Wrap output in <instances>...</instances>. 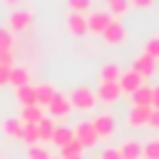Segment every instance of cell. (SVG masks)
I'll list each match as a JSON object with an SVG mask.
<instances>
[{
  "label": "cell",
  "mask_w": 159,
  "mask_h": 159,
  "mask_svg": "<svg viewBox=\"0 0 159 159\" xmlns=\"http://www.w3.org/2000/svg\"><path fill=\"white\" fill-rule=\"evenodd\" d=\"M27 159H50V152L45 147H40V144H32L27 149Z\"/></svg>",
  "instance_id": "cell-28"
},
{
  "label": "cell",
  "mask_w": 159,
  "mask_h": 159,
  "mask_svg": "<svg viewBox=\"0 0 159 159\" xmlns=\"http://www.w3.org/2000/svg\"><path fill=\"white\" fill-rule=\"evenodd\" d=\"M132 102L137 107H152V87L149 84H142L132 92Z\"/></svg>",
  "instance_id": "cell-13"
},
{
  "label": "cell",
  "mask_w": 159,
  "mask_h": 159,
  "mask_svg": "<svg viewBox=\"0 0 159 159\" xmlns=\"http://www.w3.org/2000/svg\"><path fill=\"white\" fill-rule=\"evenodd\" d=\"M67 5H70L72 12H84L89 7V0H67Z\"/></svg>",
  "instance_id": "cell-31"
},
{
  "label": "cell",
  "mask_w": 159,
  "mask_h": 159,
  "mask_svg": "<svg viewBox=\"0 0 159 159\" xmlns=\"http://www.w3.org/2000/svg\"><path fill=\"white\" fill-rule=\"evenodd\" d=\"M119 75H122L119 65L109 62V65H104V67L99 70V82H117V80H119Z\"/></svg>",
  "instance_id": "cell-20"
},
{
  "label": "cell",
  "mask_w": 159,
  "mask_h": 159,
  "mask_svg": "<svg viewBox=\"0 0 159 159\" xmlns=\"http://www.w3.org/2000/svg\"><path fill=\"white\" fill-rule=\"evenodd\" d=\"M50 159H62V157H52V154H50Z\"/></svg>",
  "instance_id": "cell-38"
},
{
  "label": "cell",
  "mask_w": 159,
  "mask_h": 159,
  "mask_svg": "<svg viewBox=\"0 0 159 159\" xmlns=\"http://www.w3.org/2000/svg\"><path fill=\"white\" fill-rule=\"evenodd\" d=\"M52 132H55V122L47 119V117H42V119L37 122V137H40V142H50Z\"/></svg>",
  "instance_id": "cell-22"
},
{
  "label": "cell",
  "mask_w": 159,
  "mask_h": 159,
  "mask_svg": "<svg viewBox=\"0 0 159 159\" xmlns=\"http://www.w3.org/2000/svg\"><path fill=\"white\" fill-rule=\"evenodd\" d=\"M149 127H154V129H159V109H152V114H149V122H147Z\"/></svg>",
  "instance_id": "cell-33"
},
{
  "label": "cell",
  "mask_w": 159,
  "mask_h": 159,
  "mask_svg": "<svg viewBox=\"0 0 159 159\" xmlns=\"http://www.w3.org/2000/svg\"><path fill=\"white\" fill-rule=\"evenodd\" d=\"M5 2H10V5H12V2H17V0H5Z\"/></svg>",
  "instance_id": "cell-39"
},
{
  "label": "cell",
  "mask_w": 159,
  "mask_h": 159,
  "mask_svg": "<svg viewBox=\"0 0 159 159\" xmlns=\"http://www.w3.org/2000/svg\"><path fill=\"white\" fill-rule=\"evenodd\" d=\"M22 142H25L27 147H32V144L40 142V137H37V124H25V122H22Z\"/></svg>",
  "instance_id": "cell-23"
},
{
  "label": "cell",
  "mask_w": 159,
  "mask_h": 159,
  "mask_svg": "<svg viewBox=\"0 0 159 159\" xmlns=\"http://www.w3.org/2000/svg\"><path fill=\"white\" fill-rule=\"evenodd\" d=\"M99 159H122V154H119V149L109 147V149H104V152H102V157H99Z\"/></svg>",
  "instance_id": "cell-32"
},
{
  "label": "cell",
  "mask_w": 159,
  "mask_h": 159,
  "mask_svg": "<svg viewBox=\"0 0 159 159\" xmlns=\"http://www.w3.org/2000/svg\"><path fill=\"white\" fill-rule=\"evenodd\" d=\"M117 82H119V89H122V92H127V94H132L137 87H142V84H144V80H142V77H139L134 70H127V72H122Z\"/></svg>",
  "instance_id": "cell-7"
},
{
  "label": "cell",
  "mask_w": 159,
  "mask_h": 159,
  "mask_svg": "<svg viewBox=\"0 0 159 159\" xmlns=\"http://www.w3.org/2000/svg\"><path fill=\"white\" fill-rule=\"evenodd\" d=\"M72 139H75V132H72L70 127H55V132H52V137H50V142L57 144V147H65V144L72 142Z\"/></svg>",
  "instance_id": "cell-19"
},
{
  "label": "cell",
  "mask_w": 159,
  "mask_h": 159,
  "mask_svg": "<svg viewBox=\"0 0 159 159\" xmlns=\"http://www.w3.org/2000/svg\"><path fill=\"white\" fill-rule=\"evenodd\" d=\"M94 102H97V97H94V92L89 89V87H75L72 89V94H70V104L75 107V109H82V112H87V109H92L94 107Z\"/></svg>",
  "instance_id": "cell-1"
},
{
  "label": "cell",
  "mask_w": 159,
  "mask_h": 159,
  "mask_svg": "<svg viewBox=\"0 0 159 159\" xmlns=\"http://www.w3.org/2000/svg\"><path fill=\"white\" fill-rule=\"evenodd\" d=\"M70 109H72V104H70V97H65V94H55V99L47 104V112L52 114V117H67L70 114Z\"/></svg>",
  "instance_id": "cell-8"
},
{
  "label": "cell",
  "mask_w": 159,
  "mask_h": 159,
  "mask_svg": "<svg viewBox=\"0 0 159 159\" xmlns=\"http://www.w3.org/2000/svg\"><path fill=\"white\" fill-rule=\"evenodd\" d=\"M119 94H122L119 82H99V87H97V92H94V97H97L99 102H104V104L117 102V99H119Z\"/></svg>",
  "instance_id": "cell-4"
},
{
  "label": "cell",
  "mask_w": 159,
  "mask_h": 159,
  "mask_svg": "<svg viewBox=\"0 0 159 159\" xmlns=\"http://www.w3.org/2000/svg\"><path fill=\"white\" fill-rule=\"evenodd\" d=\"M104 2L109 5V12L114 15H124L129 10V0H104Z\"/></svg>",
  "instance_id": "cell-26"
},
{
  "label": "cell",
  "mask_w": 159,
  "mask_h": 159,
  "mask_svg": "<svg viewBox=\"0 0 159 159\" xmlns=\"http://www.w3.org/2000/svg\"><path fill=\"white\" fill-rule=\"evenodd\" d=\"M27 82H30V72H27L25 67H12V70L7 72V84L22 87V84H27Z\"/></svg>",
  "instance_id": "cell-18"
},
{
  "label": "cell",
  "mask_w": 159,
  "mask_h": 159,
  "mask_svg": "<svg viewBox=\"0 0 159 159\" xmlns=\"http://www.w3.org/2000/svg\"><path fill=\"white\" fill-rule=\"evenodd\" d=\"M132 70H134L142 80H144V77H152V75L157 72V60H154V57H149L147 52H142V55H137V57H134Z\"/></svg>",
  "instance_id": "cell-3"
},
{
  "label": "cell",
  "mask_w": 159,
  "mask_h": 159,
  "mask_svg": "<svg viewBox=\"0 0 159 159\" xmlns=\"http://www.w3.org/2000/svg\"><path fill=\"white\" fill-rule=\"evenodd\" d=\"M149 114H152V107H137V104H132V109L127 114V124L129 127H144L149 122Z\"/></svg>",
  "instance_id": "cell-9"
},
{
  "label": "cell",
  "mask_w": 159,
  "mask_h": 159,
  "mask_svg": "<svg viewBox=\"0 0 159 159\" xmlns=\"http://www.w3.org/2000/svg\"><path fill=\"white\" fill-rule=\"evenodd\" d=\"M109 20H112V15L109 12H89V17H87V30L89 32H94V35H102L104 32V27L109 25Z\"/></svg>",
  "instance_id": "cell-6"
},
{
  "label": "cell",
  "mask_w": 159,
  "mask_h": 159,
  "mask_svg": "<svg viewBox=\"0 0 159 159\" xmlns=\"http://www.w3.org/2000/svg\"><path fill=\"white\" fill-rule=\"evenodd\" d=\"M72 132H75V139H77L84 149H87V147H94V144H97V139H99V137H97V132H94V127H92V122H80Z\"/></svg>",
  "instance_id": "cell-2"
},
{
  "label": "cell",
  "mask_w": 159,
  "mask_h": 159,
  "mask_svg": "<svg viewBox=\"0 0 159 159\" xmlns=\"http://www.w3.org/2000/svg\"><path fill=\"white\" fill-rule=\"evenodd\" d=\"M67 159H82V157H67Z\"/></svg>",
  "instance_id": "cell-37"
},
{
  "label": "cell",
  "mask_w": 159,
  "mask_h": 159,
  "mask_svg": "<svg viewBox=\"0 0 159 159\" xmlns=\"http://www.w3.org/2000/svg\"><path fill=\"white\" fill-rule=\"evenodd\" d=\"M17 102L22 107H30V104H37V94H35V87L27 82L22 87H17Z\"/></svg>",
  "instance_id": "cell-15"
},
{
  "label": "cell",
  "mask_w": 159,
  "mask_h": 159,
  "mask_svg": "<svg viewBox=\"0 0 159 159\" xmlns=\"http://www.w3.org/2000/svg\"><path fill=\"white\" fill-rule=\"evenodd\" d=\"M129 2H132V5H137V7H149L154 0H129Z\"/></svg>",
  "instance_id": "cell-35"
},
{
  "label": "cell",
  "mask_w": 159,
  "mask_h": 159,
  "mask_svg": "<svg viewBox=\"0 0 159 159\" xmlns=\"http://www.w3.org/2000/svg\"><path fill=\"white\" fill-rule=\"evenodd\" d=\"M152 109H159V87H152Z\"/></svg>",
  "instance_id": "cell-34"
},
{
  "label": "cell",
  "mask_w": 159,
  "mask_h": 159,
  "mask_svg": "<svg viewBox=\"0 0 159 159\" xmlns=\"http://www.w3.org/2000/svg\"><path fill=\"white\" fill-rule=\"evenodd\" d=\"M144 52H147L149 57H154V60H159V37H152V40L147 42V47H144Z\"/></svg>",
  "instance_id": "cell-30"
},
{
  "label": "cell",
  "mask_w": 159,
  "mask_h": 159,
  "mask_svg": "<svg viewBox=\"0 0 159 159\" xmlns=\"http://www.w3.org/2000/svg\"><path fill=\"white\" fill-rule=\"evenodd\" d=\"M67 30L75 35V37H82L87 32V15L84 12H70L67 17Z\"/></svg>",
  "instance_id": "cell-10"
},
{
  "label": "cell",
  "mask_w": 159,
  "mask_h": 159,
  "mask_svg": "<svg viewBox=\"0 0 159 159\" xmlns=\"http://www.w3.org/2000/svg\"><path fill=\"white\" fill-rule=\"evenodd\" d=\"M119 154H122V159H139L142 157V144L139 142H124L119 147Z\"/></svg>",
  "instance_id": "cell-21"
},
{
  "label": "cell",
  "mask_w": 159,
  "mask_h": 159,
  "mask_svg": "<svg viewBox=\"0 0 159 159\" xmlns=\"http://www.w3.org/2000/svg\"><path fill=\"white\" fill-rule=\"evenodd\" d=\"M142 157L144 159H159V139H152L142 147Z\"/></svg>",
  "instance_id": "cell-25"
},
{
  "label": "cell",
  "mask_w": 159,
  "mask_h": 159,
  "mask_svg": "<svg viewBox=\"0 0 159 159\" xmlns=\"http://www.w3.org/2000/svg\"><path fill=\"white\" fill-rule=\"evenodd\" d=\"M60 152H62V159H67V157H82L84 147H82L77 139H72V142H67L65 147H60Z\"/></svg>",
  "instance_id": "cell-24"
},
{
  "label": "cell",
  "mask_w": 159,
  "mask_h": 159,
  "mask_svg": "<svg viewBox=\"0 0 159 159\" xmlns=\"http://www.w3.org/2000/svg\"><path fill=\"white\" fill-rule=\"evenodd\" d=\"M102 37H104V42H109V45L122 42V40H124V25H122L119 20H109V25L104 27Z\"/></svg>",
  "instance_id": "cell-11"
},
{
  "label": "cell",
  "mask_w": 159,
  "mask_h": 159,
  "mask_svg": "<svg viewBox=\"0 0 159 159\" xmlns=\"http://www.w3.org/2000/svg\"><path fill=\"white\" fill-rule=\"evenodd\" d=\"M2 132H5L7 137L22 139V119H20V117H7V119H2Z\"/></svg>",
  "instance_id": "cell-14"
},
{
  "label": "cell",
  "mask_w": 159,
  "mask_h": 159,
  "mask_svg": "<svg viewBox=\"0 0 159 159\" xmlns=\"http://www.w3.org/2000/svg\"><path fill=\"white\" fill-rule=\"evenodd\" d=\"M0 67H7V70H12V67H15V55H12V50L0 52Z\"/></svg>",
  "instance_id": "cell-29"
},
{
  "label": "cell",
  "mask_w": 159,
  "mask_h": 159,
  "mask_svg": "<svg viewBox=\"0 0 159 159\" xmlns=\"http://www.w3.org/2000/svg\"><path fill=\"white\" fill-rule=\"evenodd\" d=\"M92 127H94V132H97L99 139L112 137V134H114V117H112V114H97V117L92 119Z\"/></svg>",
  "instance_id": "cell-5"
},
{
  "label": "cell",
  "mask_w": 159,
  "mask_h": 159,
  "mask_svg": "<svg viewBox=\"0 0 159 159\" xmlns=\"http://www.w3.org/2000/svg\"><path fill=\"white\" fill-rule=\"evenodd\" d=\"M42 117H45V112H42V107H40V104L22 107V114H20V119H22L25 124H37Z\"/></svg>",
  "instance_id": "cell-17"
},
{
  "label": "cell",
  "mask_w": 159,
  "mask_h": 159,
  "mask_svg": "<svg viewBox=\"0 0 159 159\" xmlns=\"http://www.w3.org/2000/svg\"><path fill=\"white\" fill-rule=\"evenodd\" d=\"M35 94H37V104H40V107H47V104L55 99L57 89H55L52 84H37V87H35Z\"/></svg>",
  "instance_id": "cell-16"
},
{
  "label": "cell",
  "mask_w": 159,
  "mask_h": 159,
  "mask_svg": "<svg viewBox=\"0 0 159 159\" xmlns=\"http://www.w3.org/2000/svg\"><path fill=\"white\" fill-rule=\"evenodd\" d=\"M30 22H32L30 10H15V12H10V27L7 30H25Z\"/></svg>",
  "instance_id": "cell-12"
},
{
  "label": "cell",
  "mask_w": 159,
  "mask_h": 159,
  "mask_svg": "<svg viewBox=\"0 0 159 159\" xmlns=\"http://www.w3.org/2000/svg\"><path fill=\"white\" fill-rule=\"evenodd\" d=\"M12 32L7 30V27H0V52H5V50H12Z\"/></svg>",
  "instance_id": "cell-27"
},
{
  "label": "cell",
  "mask_w": 159,
  "mask_h": 159,
  "mask_svg": "<svg viewBox=\"0 0 159 159\" xmlns=\"http://www.w3.org/2000/svg\"><path fill=\"white\" fill-rule=\"evenodd\" d=\"M7 67H0V84H7Z\"/></svg>",
  "instance_id": "cell-36"
}]
</instances>
